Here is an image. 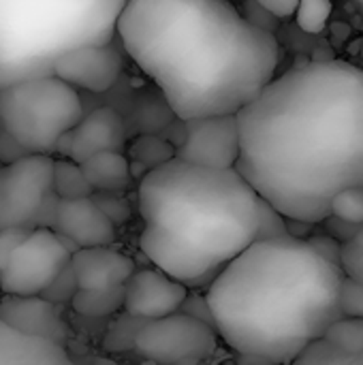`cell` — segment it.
<instances>
[{
	"instance_id": "obj_1",
	"label": "cell",
	"mask_w": 363,
	"mask_h": 365,
	"mask_svg": "<svg viewBox=\"0 0 363 365\" xmlns=\"http://www.w3.org/2000/svg\"><path fill=\"white\" fill-rule=\"evenodd\" d=\"M235 169L280 214L319 225L363 184V68L315 60L272 77L237 113Z\"/></svg>"
},
{
	"instance_id": "obj_2",
	"label": "cell",
	"mask_w": 363,
	"mask_h": 365,
	"mask_svg": "<svg viewBox=\"0 0 363 365\" xmlns=\"http://www.w3.org/2000/svg\"><path fill=\"white\" fill-rule=\"evenodd\" d=\"M116 34L180 120L237 113L276 75V36L229 0H126Z\"/></svg>"
},
{
	"instance_id": "obj_3",
	"label": "cell",
	"mask_w": 363,
	"mask_h": 365,
	"mask_svg": "<svg viewBox=\"0 0 363 365\" xmlns=\"http://www.w3.org/2000/svg\"><path fill=\"white\" fill-rule=\"evenodd\" d=\"M344 272L306 240H255L208 284L218 338L250 364H293L342 319Z\"/></svg>"
},
{
	"instance_id": "obj_4",
	"label": "cell",
	"mask_w": 363,
	"mask_h": 365,
	"mask_svg": "<svg viewBox=\"0 0 363 365\" xmlns=\"http://www.w3.org/2000/svg\"><path fill=\"white\" fill-rule=\"evenodd\" d=\"M259 192L235 169L173 156L139 180V248L188 289L208 287L259 235Z\"/></svg>"
},
{
	"instance_id": "obj_5",
	"label": "cell",
	"mask_w": 363,
	"mask_h": 365,
	"mask_svg": "<svg viewBox=\"0 0 363 365\" xmlns=\"http://www.w3.org/2000/svg\"><path fill=\"white\" fill-rule=\"evenodd\" d=\"M126 0H0V88L51 75L68 51L113 41Z\"/></svg>"
},
{
	"instance_id": "obj_6",
	"label": "cell",
	"mask_w": 363,
	"mask_h": 365,
	"mask_svg": "<svg viewBox=\"0 0 363 365\" xmlns=\"http://www.w3.org/2000/svg\"><path fill=\"white\" fill-rule=\"evenodd\" d=\"M83 115L79 90L56 75L0 88V135L26 154H56L60 137Z\"/></svg>"
},
{
	"instance_id": "obj_7",
	"label": "cell",
	"mask_w": 363,
	"mask_h": 365,
	"mask_svg": "<svg viewBox=\"0 0 363 365\" xmlns=\"http://www.w3.org/2000/svg\"><path fill=\"white\" fill-rule=\"evenodd\" d=\"M135 351L154 364H201L218 351V334L190 314L173 312L145 321L137 334Z\"/></svg>"
},
{
	"instance_id": "obj_8",
	"label": "cell",
	"mask_w": 363,
	"mask_h": 365,
	"mask_svg": "<svg viewBox=\"0 0 363 365\" xmlns=\"http://www.w3.org/2000/svg\"><path fill=\"white\" fill-rule=\"evenodd\" d=\"M53 156L26 154L0 167V229L41 225L51 190Z\"/></svg>"
},
{
	"instance_id": "obj_9",
	"label": "cell",
	"mask_w": 363,
	"mask_h": 365,
	"mask_svg": "<svg viewBox=\"0 0 363 365\" xmlns=\"http://www.w3.org/2000/svg\"><path fill=\"white\" fill-rule=\"evenodd\" d=\"M71 250L49 227H34L0 269L2 293L41 295L71 263Z\"/></svg>"
},
{
	"instance_id": "obj_10",
	"label": "cell",
	"mask_w": 363,
	"mask_h": 365,
	"mask_svg": "<svg viewBox=\"0 0 363 365\" xmlns=\"http://www.w3.org/2000/svg\"><path fill=\"white\" fill-rule=\"evenodd\" d=\"M184 135L175 156L195 165L231 169L240 156V130L235 113H216L182 120Z\"/></svg>"
},
{
	"instance_id": "obj_11",
	"label": "cell",
	"mask_w": 363,
	"mask_h": 365,
	"mask_svg": "<svg viewBox=\"0 0 363 365\" xmlns=\"http://www.w3.org/2000/svg\"><path fill=\"white\" fill-rule=\"evenodd\" d=\"M122 43L116 38L101 45H86L64 53L51 68V75L60 77L75 90L103 94L109 92L122 75Z\"/></svg>"
},
{
	"instance_id": "obj_12",
	"label": "cell",
	"mask_w": 363,
	"mask_h": 365,
	"mask_svg": "<svg viewBox=\"0 0 363 365\" xmlns=\"http://www.w3.org/2000/svg\"><path fill=\"white\" fill-rule=\"evenodd\" d=\"M126 141L124 120L113 107H96L88 113H83L73 128H68L56 148L53 156H64L75 163H81L83 158L105 152V150H118L122 152Z\"/></svg>"
},
{
	"instance_id": "obj_13",
	"label": "cell",
	"mask_w": 363,
	"mask_h": 365,
	"mask_svg": "<svg viewBox=\"0 0 363 365\" xmlns=\"http://www.w3.org/2000/svg\"><path fill=\"white\" fill-rule=\"evenodd\" d=\"M186 295L188 287L163 269H135L124 282L122 310L143 321H152L178 312Z\"/></svg>"
},
{
	"instance_id": "obj_14",
	"label": "cell",
	"mask_w": 363,
	"mask_h": 365,
	"mask_svg": "<svg viewBox=\"0 0 363 365\" xmlns=\"http://www.w3.org/2000/svg\"><path fill=\"white\" fill-rule=\"evenodd\" d=\"M49 229H53L58 235H64L66 240H71L77 248L113 246V242L118 237L116 225L96 205L92 195L79 197V199H58L56 197Z\"/></svg>"
},
{
	"instance_id": "obj_15",
	"label": "cell",
	"mask_w": 363,
	"mask_h": 365,
	"mask_svg": "<svg viewBox=\"0 0 363 365\" xmlns=\"http://www.w3.org/2000/svg\"><path fill=\"white\" fill-rule=\"evenodd\" d=\"M0 319L26 336L43 338L58 344H66L71 331L68 323L62 317V306L45 299L43 295L2 293Z\"/></svg>"
},
{
	"instance_id": "obj_16",
	"label": "cell",
	"mask_w": 363,
	"mask_h": 365,
	"mask_svg": "<svg viewBox=\"0 0 363 365\" xmlns=\"http://www.w3.org/2000/svg\"><path fill=\"white\" fill-rule=\"evenodd\" d=\"M71 269L77 289H111L122 287L135 272V261L111 246L79 248L71 255Z\"/></svg>"
},
{
	"instance_id": "obj_17",
	"label": "cell",
	"mask_w": 363,
	"mask_h": 365,
	"mask_svg": "<svg viewBox=\"0 0 363 365\" xmlns=\"http://www.w3.org/2000/svg\"><path fill=\"white\" fill-rule=\"evenodd\" d=\"M64 365L71 355L64 344L26 336L0 319V365Z\"/></svg>"
},
{
	"instance_id": "obj_18",
	"label": "cell",
	"mask_w": 363,
	"mask_h": 365,
	"mask_svg": "<svg viewBox=\"0 0 363 365\" xmlns=\"http://www.w3.org/2000/svg\"><path fill=\"white\" fill-rule=\"evenodd\" d=\"M86 182L94 192H124L133 186L128 156L118 150L96 152L79 163Z\"/></svg>"
},
{
	"instance_id": "obj_19",
	"label": "cell",
	"mask_w": 363,
	"mask_h": 365,
	"mask_svg": "<svg viewBox=\"0 0 363 365\" xmlns=\"http://www.w3.org/2000/svg\"><path fill=\"white\" fill-rule=\"evenodd\" d=\"M124 306V284L111 287V289H77V293L71 299V308L90 319H105L111 314H118Z\"/></svg>"
},
{
	"instance_id": "obj_20",
	"label": "cell",
	"mask_w": 363,
	"mask_h": 365,
	"mask_svg": "<svg viewBox=\"0 0 363 365\" xmlns=\"http://www.w3.org/2000/svg\"><path fill=\"white\" fill-rule=\"evenodd\" d=\"M51 190L58 199H79V197H90L94 192L86 182L79 163L64 156H53Z\"/></svg>"
},
{
	"instance_id": "obj_21",
	"label": "cell",
	"mask_w": 363,
	"mask_h": 365,
	"mask_svg": "<svg viewBox=\"0 0 363 365\" xmlns=\"http://www.w3.org/2000/svg\"><path fill=\"white\" fill-rule=\"evenodd\" d=\"M175 156V143L160 135L143 133L135 137L128 145V160L137 163L143 171L156 169Z\"/></svg>"
},
{
	"instance_id": "obj_22",
	"label": "cell",
	"mask_w": 363,
	"mask_h": 365,
	"mask_svg": "<svg viewBox=\"0 0 363 365\" xmlns=\"http://www.w3.org/2000/svg\"><path fill=\"white\" fill-rule=\"evenodd\" d=\"M143 323H145L143 319L133 317L128 312H124L122 317H118L116 323L109 327V334L103 340L105 351H109V353H122V351L135 349V340H137V334H139V329H141Z\"/></svg>"
},
{
	"instance_id": "obj_23",
	"label": "cell",
	"mask_w": 363,
	"mask_h": 365,
	"mask_svg": "<svg viewBox=\"0 0 363 365\" xmlns=\"http://www.w3.org/2000/svg\"><path fill=\"white\" fill-rule=\"evenodd\" d=\"M332 9H334L332 0H300L293 15L297 19V26L304 32L319 34L325 30L329 15H332Z\"/></svg>"
},
{
	"instance_id": "obj_24",
	"label": "cell",
	"mask_w": 363,
	"mask_h": 365,
	"mask_svg": "<svg viewBox=\"0 0 363 365\" xmlns=\"http://www.w3.org/2000/svg\"><path fill=\"white\" fill-rule=\"evenodd\" d=\"M329 214L344 218L349 222L363 225V184L359 186H349L340 190L329 205Z\"/></svg>"
},
{
	"instance_id": "obj_25",
	"label": "cell",
	"mask_w": 363,
	"mask_h": 365,
	"mask_svg": "<svg viewBox=\"0 0 363 365\" xmlns=\"http://www.w3.org/2000/svg\"><path fill=\"white\" fill-rule=\"evenodd\" d=\"M289 235L287 231V216L280 214L270 201L261 197L259 201V235L257 240H270V237H282Z\"/></svg>"
},
{
	"instance_id": "obj_26",
	"label": "cell",
	"mask_w": 363,
	"mask_h": 365,
	"mask_svg": "<svg viewBox=\"0 0 363 365\" xmlns=\"http://www.w3.org/2000/svg\"><path fill=\"white\" fill-rule=\"evenodd\" d=\"M92 199L116 227L131 220V205L120 192H92Z\"/></svg>"
},
{
	"instance_id": "obj_27",
	"label": "cell",
	"mask_w": 363,
	"mask_h": 365,
	"mask_svg": "<svg viewBox=\"0 0 363 365\" xmlns=\"http://www.w3.org/2000/svg\"><path fill=\"white\" fill-rule=\"evenodd\" d=\"M340 310L344 317L363 319V284L347 274L340 284Z\"/></svg>"
},
{
	"instance_id": "obj_28",
	"label": "cell",
	"mask_w": 363,
	"mask_h": 365,
	"mask_svg": "<svg viewBox=\"0 0 363 365\" xmlns=\"http://www.w3.org/2000/svg\"><path fill=\"white\" fill-rule=\"evenodd\" d=\"M77 293V282H75V276H73V269H71V263L58 274V278L41 293L45 299L53 302V304H71L73 295Z\"/></svg>"
},
{
	"instance_id": "obj_29",
	"label": "cell",
	"mask_w": 363,
	"mask_h": 365,
	"mask_svg": "<svg viewBox=\"0 0 363 365\" xmlns=\"http://www.w3.org/2000/svg\"><path fill=\"white\" fill-rule=\"evenodd\" d=\"M342 272L363 284V225L351 242L342 244Z\"/></svg>"
},
{
	"instance_id": "obj_30",
	"label": "cell",
	"mask_w": 363,
	"mask_h": 365,
	"mask_svg": "<svg viewBox=\"0 0 363 365\" xmlns=\"http://www.w3.org/2000/svg\"><path fill=\"white\" fill-rule=\"evenodd\" d=\"M319 225H323V233L332 235V237H334V240H338L340 244L351 242V240L357 235V231L362 229V225H357V222H349V220L338 218V216H334V214L325 216Z\"/></svg>"
},
{
	"instance_id": "obj_31",
	"label": "cell",
	"mask_w": 363,
	"mask_h": 365,
	"mask_svg": "<svg viewBox=\"0 0 363 365\" xmlns=\"http://www.w3.org/2000/svg\"><path fill=\"white\" fill-rule=\"evenodd\" d=\"M306 242L329 263H334L336 267H342V244L338 240H334L332 235L323 233V235H308Z\"/></svg>"
},
{
	"instance_id": "obj_32",
	"label": "cell",
	"mask_w": 363,
	"mask_h": 365,
	"mask_svg": "<svg viewBox=\"0 0 363 365\" xmlns=\"http://www.w3.org/2000/svg\"><path fill=\"white\" fill-rule=\"evenodd\" d=\"M178 312L190 314V317H195V319H199V321H203V323H208V325L214 327V317H212L208 297H205L203 293H195V291L190 289V293L186 295V299L182 302V306H180ZM214 329H216V327H214Z\"/></svg>"
},
{
	"instance_id": "obj_33",
	"label": "cell",
	"mask_w": 363,
	"mask_h": 365,
	"mask_svg": "<svg viewBox=\"0 0 363 365\" xmlns=\"http://www.w3.org/2000/svg\"><path fill=\"white\" fill-rule=\"evenodd\" d=\"M242 15H244L250 24H255V26H259V28H263V30H267V32H272V34H274L276 28H278V17H276L274 13H270L265 6H261L259 2H255V0H248V2H246Z\"/></svg>"
},
{
	"instance_id": "obj_34",
	"label": "cell",
	"mask_w": 363,
	"mask_h": 365,
	"mask_svg": "<svg viewBox=\"0 0 363 365\" xmlns=\"http://www.w3.org/2000/svg\"><path fill=\"white\" fill-rule=\"evenodd\" d=\"M28 227H4L0 229V269L13 255V250L21 244V240L28 235Z\"/></svg>"
},
{
	"instance_id": "obj_35",
	"label": "cell",
	"mask_w": 363,
	"mask_h": 365,
	"mask_svg": "<svg viewBox=\"0 0 363 365\" xmlns=\"http://www.w3.org/2000/svg\"><path fill=\"white\" fill-rule=\"evenodd\" d=\"M255 2H259L261 6H265L278 19H285V17H291L295 13L300 0H255Z\"/></svg>"
},
{
	"instance_id": "obj_36",
	"label": "cell",
	"mask_w": 363,
	"mask_h": 365,
	"mask_svg": "<svg viewBox=\"0 0 363 365\" xmlns=\"http://www.w3.org/2000/svg\"><path fill=\"white\" fill-rule=\"evenodd\" d=\"M315 227H317L315 222L300 220V218H289V216H287V231H289V235H293V237L306 240L308 235H312V229H315Z\"/></svg>"
},
{
	"instance_id": "obj_37",
	"label": "cell",
	"mask_w": 363,
	"mask_h": 365,
	"mask_svg": "<svg viewBox=\"0 0 363 365\" xmlns=\"http://www.w3.org/2000/svg\"><path fill=\"white\" fill-rule=\"evenodd\" d=\"M353 2H355V4L359 6V11H362V13H363V0H353Z\"/></svg>"
},
{
	"instance_id": "obj_38",
	"label": "cell",
	"mask_w": 363,
	"mask_h": 365,
	"mask_svg": "<svg viewBox=\"0 0 363 365\" xmlns=\"http://www.w3.org/2000/svg\"><path fill=\"white\" fill-rule=\"evenodd\" d=\"M2 165H4V163H2V160H0V167H2Z\"/></svg>"
},
{
	"instance_id": "obj_39",
	"label": "cell",
	"mask_w": 363,
	"mask_h": 365,
	"mask_svg": "<svg viewBox=\"0 0 363 365\" xmlns=\"http://www.w3.org/2000/svg\"><path fill=\"white\" fill-rule=\"evenodd\" d=\"M0 297H2V289H0Z\"/></svg>"
}]
</instances>
